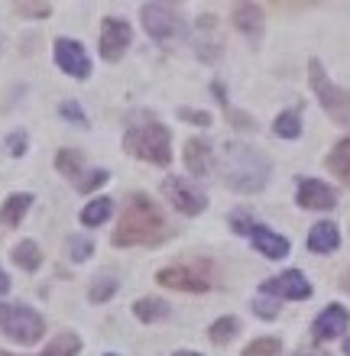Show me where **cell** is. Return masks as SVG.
<instances>
[{"mask_svg": "<svg viewBox=\"0 0 350 356\" xmlns=\"http://www.w3.org/2000/svg\"><path fill=\"white\" fill-rule=\"evenodd\" d=\"M107 356H117V353H107Z\"/></svg>", "mask_w": 350, "mask_h": 356, "instance_id": "40", "label": "cell"}, {"mask_svg": "<svg viewBox=\"0 0 350 356\" xmlns=\"http://www.w3.org/2000/svg\"><path fill=\"white\" fill-rule=\"evenodd\" d=\"M175 356H201V353H191V350H189V353H175Z\"/></svg>", "mask_w": 350, "mask_h": 356, "instance_id": "38", "label": "cell"}, {"mask_svg": "<svg viewBox=\"0 0 350 356\" xmlns=\"http://www.w3.org/2000/svg\"><path fill=\"white\" fill-rule=\"evenodd\" d=\"M295 356H328V353H295Z\"/></svg>", "mask_w": 350, "mask_h": 356, "instance_id": "36", "label": "cell"}, {"mask_svg": "<svg viewBox=\"0 0 350 356\" xmlns=\"http://www.w3.org/2000/svg\"><path fill=\"white\" fill-rule=\"evenodd\" d=\"M250 162H260V156H256L250 146H240V143H237V146H228V152H224V175H228V185L244 188V191H253L246 172L253 175L256 185H263L266 169H250Z\"/></svg>", "mask_w": 350, "mask_h": 356, "instance_id": "5", "label": "cell"}, {"mask_svg": "<svg viewBox=\"0 0 350 356\" xmlns=\"http://www.w3.org/2000/svg\"><path fill=\"white\" fill-rule=\"evenodd\" d=\"M159 285L179 291H208L211 289V272L208 263H191V266H166L156 275Z\"/></svg>", "mask_w": 350, "mask_h": 356, "instance_id": "6", "label": "cell"}, {"mask_svg": "<svg viewBox=\"0 0 350 356\" xmlns=\"http://www.w3.org/2000/svg\"><path fill=\"white\" fill-rule=\"evenodd\" d=\"M62 113H65V117H72V120H78V123H85V113L78 111L75 104H62Z\"/></svg>", "mask_w": 350, "mask_h": 356, "instance_id": "34", "label": "cell"}, {"mask_svg": "<svg viewBox=\"0 0 350 356\" xmlns=\"http://www.w3.org/2000/svg\"><path fill=\"white\" fill-rule=\"evenodd\" d=\"M133 314L143 321V324H152V321H162L166 314H169V305L159 298H140L136 305H133Z\"/></svg>", "mask_w": 350, "mask_h": 356, "instance_id": "21", "label": "cell"}, {"mask_svg": "<svg viewBox=\"0 0 350 356\" xmlns=\"http://www.w3.org/2000/svg\"><path fill=\"white\" fill-rule=\"evenodd\" d=\"M172 136L162 123H133L127 136H123V149L136 156V159H146L152 165H169L172 159Z\"/></svg>", "mask_w": 350, "mask_h": 356, "instance_id": "2", "label": "cell"}, {"mask_svg": "<svg viewBox=\"0 0 350 356\" xmlns=\"http://www.w3.org/2000/svg\"><path fill=\"white\" fill-rule=\"evenodd\" d=\"M185 169L191 175H205L211 169V143H205L201 136L185 143Z\"/></svg>", "mask_w": 350, "mask_h": 356, "instance_id": "16", "label": "cell"}, {"mask_svg": "<svg viewBox=\"0 0 350 356\" xmlns=\"http://www.w3.org/2000/svg\"><path fill=\"white\" fill-rule=\"evenodd\" d=\"M279 350H283V343L276 337H260L244 350V356H279Z\"/></svg>", "mask_w": 350, "mask_h": 356, "instance_id": "27", "label": "cell"}, {"mask_svg": "<svg viewBox=\"0 0 350 356\" xmlns=\"http://www.w3.org/2000/svg\"><path fill=\"white\" fill-rule=\"evenodd\" d=\"M162 195H166V201H172V207L182 211V214H201V211H205V191H198V188L191 185V181H185V178H166Z\"/></svg>", "mask_w": 350, "mask_h": 356, "instance_id": "8", "label": "cell"}, {"mask_svg": "<svg viewBox=\"0 0 350 356\" xmlns=\"http://www.w3.org/2000/svg\"><path fill=\"white\" fill-rule=\"evenodd\" d=\"M78 350H81V340H78L75 334H58L39 356H75ZM0 356H17V353H3V350H0Z\"/></svg>", "mask_w": 350, "mask_h": 356, "instance_id": "20", "label": "cell"}, {"mask_svg": "<svg viewBox=\"0 0 350 356\" xmlns=\"http://www.w3.org/2000/svg\"><path fill=\"white\" fill-rule=\"evenodd\" d=\"M337 246H341V230L331 220H321V224L312 227V234H308V250L312 253H334Z\"/></svg>", "mask_w": 350, "mask_h": 356, "instance_id": "15", "label": "cell"}, {"mask_svg": "<svg viewBox=\"0 0 350 356\" xmlns=\"http://www.w3.org/2000/svg\"><path fill=\"white\" fill-rule=\"evenodd\" d=\"M0 327L17 343H36L42 337L46 324L33 308L19 305V301H7V305H0Z\"/></svg>", "mask_w": 350, "mask_h": 356, "instance_id": "3", "label": "cell"}, {"mask_svg": "<svg viewBox=\"0 0 350 356\" xmlns=\"http://www.w3.org/2000/svg\"><path fill=\"white\" fill-rule=\"evenodd\" d=\"M344 285H347V291H350V272H347V282H344Z\"/></svg>", "mask_w": 350, "mask_h": 356, "instance_id": "39", "label": "cell"}, {"mask_svg": "<svg viewBox=\"0 0 350 356\" xmlns=\"http://www.w3.org/2000/svg\"><path fill=\"white\" fill-rule=\"evenodd\" d=\"M7 289H10V279L3 275V269H0V295H7Z\"/></svg>", "mask_w": 350, "mask_h": 356, "instance_id": "35", "label": "cell"}, {"mask_svg": "<svg viewBox=\"0 0 350 356\" xmlns=\"http://www.w3.org/2000/svg\"><path fill=\"white\" fill-rule=\"evenodd\" d=\"M328 169L350 185V140H341L334 146V152L328 156Z\"/></svg>", "mask_w": 350, "mask_h": 356, "instance_id": "22", "label": "cell"}, {"mask_svg": "<svg viewBox=\"0 0 350 356\" xmlns=\"http://www.w3.org/2000/svg\"><path fill=\"white\" fill-rule=\"evenodd\" d=\"M7 146H10L13 156H23V152H26V136H23V133H13V136L7 140Z\"/></svg>", "mask_w": 350, "mask_h": 356, "instance_id": "32", "label": "cell"}, {"mask_svg": "<svg viewBox=\"0 0 350 356\" xmlns=\"http://www.w3.org/2000/svg\"><path fill=\"white\" fill-rule=\"evenodd\" d=\"M250 240H253V246L260 250V253H266L269 259H283V256H289V240L279 234H273V230H266V227L260 224H250Z\"/></svg>", "mask_w": 350, "mask_h": 356, "instance_id": "14", "label": "cell"}, {"mask_svg": "<svg viewBox=\"0 0 350 356\" xmlns=\"http://www.w3.org/2000/svg\"><path fill=\"white\" fill-rule=\"evenodd\" d=\"M56 65L72 78H88L91 75V62H88L85 49L75 39H56Z\"/></svg>", "mask_w": 350, "mask_h": 356, "instance_id": "11", "label": "cell"}, {"mask_svg": "<svg viewBox=\"0 0 350 356\" xmlns=\"http://www.w3.org/2000/svg\"><path fill=\"white\" fill-rule=\"evenodd\" d=\"M260 291L263 295H279V298H292V301H302L312 295V285H308V279H305L299 269L292 272H283V275H276V279L263 282L260 285Z\"/></svg>", "mask_w": 350, "mask_h": 356, "instance_id": "10", "label": "cell"}, {"mask_svg": "<svg viewBox=\"0 0 350 356\" xmlns=\"http://www.w3.org/2000/svg\"><path fill=\"white\" fill-rule=\"evenodd\" d=\"M19 13H29V17H49V3H17Z\"/></svg>", "mask_w": 350, "mask_h": 356, "instance_id": "31", "label": "cell"}, {"mask_svg": "<svg viewBox=\"0 0 350 356\" xmlns=\"http://www.w3.org/2000/svg\"><path fill=\"white\" fill-rule=\"evenodd\" d=\"M56 165L62 175H68L72 181H78V175H81V169H85V156L78 149H62L56 156Z\"/></svg>", "mask_w": 350, "mask_h": 356, "instance_id": "25", "label": "cell"}, {"mask_svg": "<svg viewBox=\"0 0 350 356\" xmlns=\"http://www.w3.org/2000/svg\"><path fill=\"white\" fill-rule=\"evenodd\" d=\"M179 117H185V120H195V123H201V127H205V123H211V117H208V113H198V111H185V107H182V111H179Z\"/></svg>", "mask_w": 350, "mask_h": 356, "instance_id": "33", "label": "cell"}, {"mask_svg": "<svg viewBox=\"0 0 350 356\" xmlns=\"http://www.w3.org/2000/svg\"><path fill=\"white\" fill-rule=\"evenodd\" d=\"M344 353H347V356H350V337H347V343H344Z\"/></svg>", "mask_w": 350, "mask_h": 356, "instance_id": "37", "label": "cell"}, {"mask_svg": "<svg viewBox=\"0 0 350 356\" xmlns=\"http://www.w3.org/2000/svg\"><path fill=\"white\" fill-rule=\"evenodd\" d=\"M111 211H114V201H111V197H95L91 204L81 207V224H85V227L104 224L107 217H111Z\"/></svg>", "mask_w": 350, "mask_h": 356, "instance_id": "19", "label": "cell"}, {"mask_svg": "<svg viewBox=\"0 0 350 356\" xmlns=\"http://www.w3.org/2000/svg\"><path fill=\"white\" fill-rule=\"evenodd\" d=\"M68 256H72L75 263H85L88 256H91V240H88V236H72V240H68Z\"/></svg>", "mask_w": 350, "mask_h": 356, "instance_id": "28", "label": "cell"}, {"mask_svg": "<svg viewBox=\"0 0 350 356\" xmlns=\"http://www.w3.org/2000/svg\"><path fill=\"white\" fill-rule=\"evenodd\" d=\"M143 26H146V33L152 39L169 42V39H175L182 33V17L172 3H146L143 7Z\"/></svg>", "mask_w": 350, "mask_h": 356, "instance_id": "7", "label": "cell"}, {"mask_svg": "<svg viewBox=\"0 0 350 356\" xmlns=\"http://www.w3.org/2000/svg\"><path fill=\"white\" fill-rule=\"evenodd\" d=\"M130 39H133V29H130L127 19L107 17L104 26H101V56H104L107 62L123 58V52H127V46H130Z\"/></svg>", "mask_w": 350, "mask_h": 356, "instance_id": "9", "label": "cell"}, {"mask_svg": "<svg viewBox=\"0 0 350 356\" xmlns=\"http://www.w3.org/2000/svg\"><path fill=\"white\" fill-rule=\"evenodd\" d=\"M162 220L159 204L150 195H133L130 204L123 207L120 224L114 230V246H152L162 240Z\"/></svg>", "mask_w": 350, "mask_h": 356, "instance_id": "1", "label": "cell"}, {"mask_svg": "<svg viewBox=\"0 0 350 356\" xmlns=\"http://www.w3.org/2000/svg\"><path fill=\"white\" fill-rule=\"evenodd\" d=\"M350 324V314L341 308V305H331V308H324L321 314H318V321H315V340H334L341 337L344 330H347Z\"/></svg>", "mask_w": 350, "mask_h": 356, "instance_id": "13", "label": "cell"}, {"mask_svg": "<svg viewBox=\"0 0 350 356\" xmlns=\"http://www.w3.org/2000/svg\"><path fill=\"white\" fill-rule=\"evenodd\" d=\"M114 291H117V282L114 279H97L95 289H91V301H95V305H101V301H107Z\"/></svg>", "mask_w": 350, "mask_h": 356, "instance_id": "29", "label": "cell"}, {"mask_svg": "<svg viewBox=\"0 0 350 356\" xmlns=\"http://www.w3.org/2000/svg\"><path fill=\"white\" fill-rule=\"evenodd\" d=\"M234 23H237V29H244L250 39L263 36V13H260V7H253V3L234 7Z\"/></svg>", "mask_w": 350, "mask_h": 356, "instance_id": "17", "label": "cell"}, {"mask_svg": "<svg viewBox=\"0 0 350 356\" xmlns=\"http://www.w3.org/2000/svg\"><path fill=\"white\" fill-rule=\"evenodd\" d=\"M29 204H33V195H23V191L10 195L7 201H3V207H0V224H3V227H17L19 220H23V214L29 211Z\"/></svg>", "mask_w": 350, "mask_h": 356, "instance_id": "18", "label": "cell"}, {"mask_svg": "<svg viewBox=\"0 0 350 356\" xmlns=\"http://www.w3.org/2000/svg\"><path fill=\"white\" fill-rule=\"evenodd\" d=\"M13 263L19 266V269H39V263H42V253H39V246L33 243V240H23V243L13 246Z\"/></svg>", "mask_w": 350, "mask_h": 356, "instance_id": "23", "label": "cell"}, {"mask_svg": "<svg viewBox=\"0 0 350 356\" xmlns=\"http://www.w3.org/2000/svg\"><path fill=\"white\" fill-rule=\"evenodd\" d=\"M107 178H111V175H107L104 169H95V172H91V175H88V178H78V191H95L97 185H104Z\"/></svg>", "mask_w": 350, "mask_h": 356, "instance_id": "30", "label": "cell"}, {"mask_svg": "<svg viewBox=\"0 0 350 356\" xmlns=\"http://www.w3.org/2000/svg\"><path fill=\"white\" fill-rule=\"evenodd\" d=\"M308 81H312L315 97L321 101L324 111L331 113V117H337V120H350V91L347 88L331 85V78L324 75V68L318 58L308 62Z\"/></svg>", "mask_w": 350, "mask_h": 356, "instance_id": "4", "label": "cell"}, {"mask_svg": "<svg viewBox=\"0 0 350 356\" xmlns=\"http://www.w3.org/2000/svg\"><path fill=\"white\" fill-rule=\"evenodd\" d=\"M237 327H240V324H237V318H221V321H214V324H211L208 337L214 340V343H228V340L237 334Z\"/></svg>", "mask_w": 350, "mask_h": 356, "instance_id": "26", "label": "cell"}, {"mask_svg": "<svg viewBox=\"0 0 350 356\" xmlns=\"http://www.w3.org/2000/svg\"><path fill=\"white\" fill-rule=\"evenodd\" d=\"M337 195H334L331 185H324V181H315V178H305L302 185H299V204L305 211H331Z\"/></svg>", "mask_w": 350, "mask_h": 356, "instance_id": "12", "label": "cell"}, {"mask_svg": "<svg viewBox=\"0 0 350 356\" xmlns=\"http://www.w3.org/2000/svg\"><path fill=\"white\" fill-rule=\"evenodd\" d=\"M273 133L279 136V140H295V136L302 133V117H299V111L279 113L276 123H273Z\"/></svg>", "mask_w": 350, "mask_h": 356, "instance_id": "24", "label": "cell"}]
</instances>
